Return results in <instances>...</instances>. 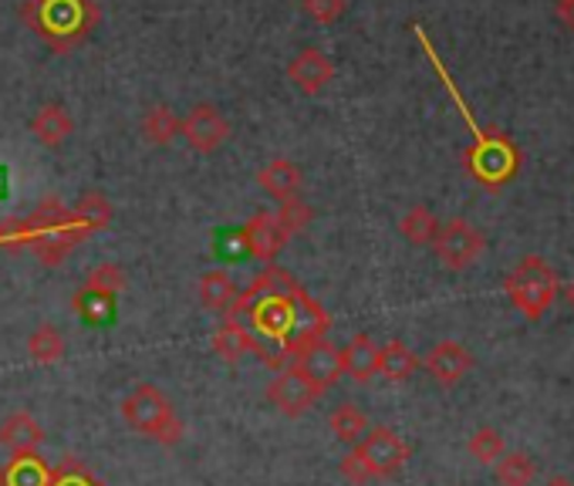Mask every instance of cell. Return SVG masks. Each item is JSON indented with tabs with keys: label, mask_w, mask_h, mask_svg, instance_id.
Returning a JSON list of instances; mask_svg holds the SVG:
<instances>
[{
	"label": "cell",
	"mask_w": 574,
	"mask_h": 486,
	"mask_svg": "<svg viewBox=\"0 0 574 486\" xmlns=\"http://www.w3.org/2000/svg\"><path fill=\"white\" fill-rule=\"evenodd\" d=\"M226 317L247 332L254 355L263 364L294 361L331 328L328 311L284 267L260 270L250 288L237 294Z\"/></svg>",
	"instance_id": "6da1fadb"
},
{
	"label": "cell",
	"mask_w": 574,
	"mask_h": 486,
	"mask_svg": "<svg viewBox=\"0 0 574 486\" xmlns=\"http://www.w3.org/2000/svg\"><path fill=\"white\" fill-rule=\"evenodd\" d=\"M89 236L74 213L58 199H45L31 217L14 223L11 230H0V243L11 251H31L45 267H58L68 261V254L79 247V240Z\"/></svg>",
	"instance_id": "7a4b0ae2"
},
{
	"label": "cell",
	"mask_w": 574,
	"mask_h": 486,
	"mask_svg": "<svg viewBox=\"0 0 574 486\" xmlns=\"http://www.w3.org/2000/svg\"><path fill=\"white\" fill-rule=\"evenodd\" d=\"M24 24L58 55L79 48L98 27L95 0H27Z\"/></svg>",
	"instance_id": "3957f363"
},
{
	"label": "cell",
	"mask_w": 574,
	"mask_h": 486,
	"mask_svg": "<svg viewBox=\"0 0 574 486\" xmlns=\"http://www.w3.org/2000/svg\"><path fill=\"white\" fill-rule=\"evenodd\" d=\"M122 419L129 429L156 439L163 445H176L183 439V419L176 416L173 402L156 385H139L122 398Z\"/></svg>",
	"instance_id": "277c9868"
},
{
	"label": "cell",
	"mask_w": 574,
	"mask_h": 486,
	"mask_svg": "<svg viewBox=\"0 0 574 486\" xmlns=\"http://www.w3.org/2000/svg\"><path fill=\"white\" fill-rule=\"evenodd\" d=\"M504 288H507V298L514 301V308L524 317L541 321L551 311V304L558 301V274L544 257L530 254L507 274Z\"/></svg>",
	"instance_id": "5b68a950"
},
{
	"label": "cell",
	"mask_w": 574,
	"mask_h": 486,
	"mask_svg": "<svg viewBox=\"0 0 574 486\" xmlns=\"http://www.w3.org/2000/svg\"><path fill=\"white\" fill-rule=\"evenodd\" d=\"M467 166H470L473 180H480L487 189H496V186H504V183H511L517 176L520 152H517V146L507 136L487 132L483 142L467 149Z\"/></svg>",
	"instance_id": "8992f818"
},
{
	"label": "cell",
	"mask_w": 574,
	"mask_h": 486,
	"mask_svg": "<svg viewBox=\"0 0 574 486\" xmlns=\"http://www.w3.org/2000/svg\"><path fill=\"white\" fill-rule=\"evenodd\" d=\"M487 247V236L470 227L467 220H449L440 223V233L433 240V251L436 257L449 267V270H467L470 264H477V257Z\"/></svg>",
	"instance_id": "52a82bcc"
},
{
	"label": "cell",
	"mask_w": 574,
	"mask_h": 486,
	"mask_svg": "<svg viewBox=\"0 0 574 486\" xmlns=\"http://www.w3.org/2000/svg\"><path fill=\"white\" fill-rule=\"evenodd\" d=\"M179 136L186 139V146L194 152L210 155L230 139V121L220 115L216 105L203 102V105H194L179 118Z\"/></svg>",
	"instance_id": "ba28073f"
},
{
	"label": "cell",
	"mask_w": 574,
	"mask_h": 486,
	"mask_svg": "<svg viewBox=\"0 0 574 486\" xmlns=\"http://www.w3.org/2000/svg\"><path fill=\"white\" fill-rule=\"evenodd\" d=\"M355 450L362 453V460L368 463V470H372L375 479L396 476V473L406 466V460H409V445H406V442L399 439V432L389 429V426L368 429L365 439L355 445Z\"/></svg>",
	"instance_id": "9c48e42d"
},
{
	"label": "cell",
	"mask_w": 574,
	"mask_h": 486,
	"mask_svg": "<svg viewBox=\"0 0 574 486\" xmlns=\"http://www.w3.org/2000/svg\"><path fill=\"white\" fill-rule=\"evenodd\" d=\"M325 392L318 389V385H312L308 379H304L294 364H288V369L267 385V402L274 405L278 413H284V416H301V413H308L312 405L321 398Z\"/></svg>",
	"instance_id": "30bf717a"
},
{
	"label": "cell",
	"mask_w": 574,
	"mask_h": 486,
	"mask_svg": "<svg viewBox=\"0 0 574 486\" xmlns=\"http://www.w3.org/2000/svg\"><path fill=\"white\" fill-rule=\"evenodd\" d=\"M335 78V65L321 48H301L291 61H288V81L301 92V95H321Z\"/></svg>",
	"instance_id": "8fae6325"
},
{
	"label": "cell",
	"mask_w": 574,
	"mask_h": 486,
	"mask_svg": "<svg viewBox=\"0 0 574 486\" xmlns=\"http://www.w3.org/2000/svg\"><path fill=\"white\" fill-rule=\"evenodd\" d=\"M294 369L308 379L312 385H318L321 392H328L344 372H341V348H335L331 342H315V345H308L304 348L294 361Z\"/></svg>",
	"instance_id": "7c38bea8"
},
{
	"label": "cell",
	"mask_w": 574,
	"mask_h": 486,
	"mask_svg": "<svg viewBox=\"0 0 574 486\" xmlns=\"http://www.w3.org/2000/svg\"><path fill=\"white\" fill-rule=\"evenodd\" d=\"M241 240H244V251L263 264H271L284 247H288V233L281 230L278 217L274 213H257L250 217V223L241 230Z\"/></svg>",
	"instance_id": "4fadbf2b"
},
{
	"label": "cell",
	"mask_w": 574,
	"mask_h": 486,
	"mask_svg": "<svg viewBox=\"0 0 574 486\" xmlns=\"http://www.w3.org/2000/svg\"><path fill=\"white\" fill-rule=\"evenodd\" d=\"M423 364H426V372L443 389H449L456 382H464V375L473 369V355H470L467 345H459V342H440V345L430 348V355H426Z\"/></svg>",
	"instance_id": "5bb4252c"
},
{
	"label": "cell",
	"mask_w": 574,
	"mask_h": 486,
	"mask_svg": "<svg viewBox=\"0 0 574 486\" xmlns=\"http://www.w3.org/2000/svg\"><path fill=\"white\" fill-rule=\"evenodd\" d=\"M31 132H34V139L42 142V146L58 149V146H65L74 136V118H71V112L65 105L45 102L42 108L34 112V118H31Z\"/></svg>",
	"instance_id": "9a60e30c"
},
{
	"label": "cell",
	"mask_w": 574,
	"mask_h": 486,
	"mask_svg": "<svg viewBox=\"0 0 574 486\" xmlns=\"http://www.w3.org/2000/svg\"><path fill=\"white\" fill-rule=\"evenodd\" d=\"M301 183H304L301 170L294 166L291 159H284V155L263 162V170L257 173V186L267 196H271V199H278V202H288V199L301 196Z\"/></svg>",
	"instance_id": "2e32d148"
},
{
	"label": "cell",
	"mask_w": 574,
	"mask_h": 486,
	"mask_svg": "<svg viewBox=\"0 0 574 486\" xmlns=\"http://www.w3.org/2000/svg\"><path fill=\"white\" fill-rule=\"evenodd\" d=\"M42 442H45V429L27 413H14L11 419L0 423V450H8L11 456L37 453V445Z\"/></svg>",
	"instance_id": "e0dca14e"
},
{
	"label": "cell",
	"mask_w": 574,
	"mask_h": 486,
	"mask_svg": "<svg viewBox=\"0 0 574 486\" xmlns=\"http://www.w3.org/2000/svg\"><path fill=\"white\" fill-rule=\"evenodd\" d=\"M341 372L355 382H372L378 375V345L368 335H355L341 348Z\"/></svg>",
	"instance_id": "ac0fdd59"
},
{
	"label": "cell",
	"mask_w": 574,
	"mask_h": 486,
	"mask_svg": "<svg viewBox=\"0 0 574 486\" xmlns=\"http://www.w3.org/2000/svg\"><path fill=\"white\" fill-rule=\"evenodd\" d=\"M0 486H51V466L37 453H17L0 466Z\"/></svg>",
	"instance_id": "d6986e66"
},
{
	"label": "cell",
	"mask_w": 574,
	"mask_h": 486,
	"mask_svg": "<svg viewBox=\"0 0 574 486\" xmlns=\"http://www.w3.org/2000/svg\"><path fill=\"white\" fill-rule=\"evenodd\" d=\"M200 301H203V308L207 311H216V314H230V308H234V301H237V284H234V277H230L226 270H210V274H203L200 277Z\"/></svg>",
	"instance_id": "ffe728a7"
},
{
	"label": "cell",
	"mask_w": 574,
	"mask_h": 486,
	"mask_svg": "<svg viewBox=\"0 0 574 486\" xmlns=\"http://www.w3.org/2000/svg\"><path fill=\"white\" fill-rule=\"evenodd\" d=\"M419 369V358L412 355V348L406 342H389L378 348V375H386L389 382H406L412 379V372Z\"/></svg>",
	"instance_id": "44dd1931"
},
{
	"label": "cell",
	"mask_w": 574,
	"mask_h": 486,
	"mask_svg": "<svg viewBox=\"0 0 574 486\" xmlns=\"http://www.w3.org/2000/svg\"><path fill=\"white\" fill-rule=\"evenodd\" d=\"M139 129H142V139L149 146H169L179 136V115L169 105H152L142 115Z\"/></svg>",
	"instance_id": "7402d4cb"
},
{
	"label": "cell",
	"mask_w": 574,
	"mask_h": 486,
	"mask_svg": "<svg viewBox=\"0 0 574 486\" xmlns=\"http://www.w3.org/2000/svg\"><path fill=\"white\" fill-rule=\"evenodd\" d=\"M399 233L412 243V247H433L440 233V220L433 217L430 207H409L406 217L399 220Z\"/></svg>",
	"instance_id": "603a6c76"
},
{
	"label": "cell",
	"mask_w": 574,
	"mask_h": 486,
	"mask_svg": "<svg viewBox=\"0 0 574 486\" xmlns=\"http://www.w3.org/2000/svg\"><path fill=\"white\" fill-rule=\"evenodd\" d=\"M213 351H216L220 361L237 364L247 351H254V345H250V338H247V332L241 328V324H234L226 317V324H220L216 335H213Z\"/></svg>",
	"instance_id": "cb8c5ba5"
},
{
	"label": "cell",
	"mask_w": 574,
	"mask_h": 486,
	"mask_svg": "<svg viewBox=\"0 0 574 486\" xmlns=\"http://www.w3.org/2000/svg\"><path fill=\"white\" fill-rule=\"evenodd\" d=\"M368 429H372V426H368L365 413L359 409V405H352V402L338 405V409L331 413V432H335L344 445H359V442L365 439Z\"/></svg>",
	"instance_id": "d4e9b609"
},
{
	"label": "cell",
	"mask_w": 574,
	"mask_h": 486,
	"mask_svg": "<svg viewBox=\"0 0 574 486\" xmlns=\"http://www.w3.org/2000/svg\"><path fill=\"white\" fill-rule=\"evenodd\" d=\"M27 355H31L37 364H55V361H61V355H65V338H61V332L55 328V324H37V328L31 332V338H27Z\"/></svg>",
	"instance_id": "484cf974"
},
{
	"label": "cell",
	"mask_w": 574,
	"mask_h": 486,
	"mask_svg": "<svg viewBox=\"0 0 574 486\" xmlns=\"http://www.w3.org/2000/svg\"><path fill=\"white\" fill-rule=\"evenodd\" d=\"M71 213H74V220L82 223L85 233H95V230H102V227L112 223V202L105 199V193L92 189V193H85L79 199V207H74Z\"/></svg>",
	"instance_id": "4316f807"
},
{
	"label": "cell",
	"mask_w": 574,
	"mask_h": 486,
	"mask_svg": "<svg viewBox=\"0 0 574 486\" xmlns=\"http://www.w3.org/2000/svg\"><path fill=\"white\" fill-rule=\"evenodd\" d=\"M493 466H496V479H501V486H530L534 476H538V466H534L530 456H524V453H504Z\"/></svg>",
	"instance_id": "83f0119b"
},
{
	"label": "cell",
	"mask_w": 574,
	"mask_h": 486,
	"mask_svg": "<svg viewBox=\"0 0 574 486\" xmlns=\"http://www.w3.org/2000/svg\"><path fill=\"white\" fill-rule=\"evenodd\" d=\"M467 450H470V456L477 460V463H483V466H493L496 460H501L507 450H504V436L496 432L493 426H483V429H477L473 436H470V442H467Z\"/></svg>",
	"instance_id": "f1b7e54d"
},
{
	"label": "cell",
	"mask_w": 574,
	"mask_h": 486,
	"mask_svg": "<svg viewBox=\"0 0 574 486\" xmlns=\"http://www.w3.org/2000/svg\"><path fill=\"white\" fill-rule=\"evenodd\" d=\"M85 291L115 301V298H119V294L126 291V274H122V267H115V264H98V267L89 274V280H85Z\"/></svg>",
	"instance_id": "f546056e"
},
{
	"label": "cell",
	"mask_w": 574,
	"mask_h": 486,
	"mask_svg": "<svg viewBox=\"0 0 574 486\" xmlns=\"http://www.w3.org/2000/svg\"><path fill=\"white\" fill-rule=\"evenodd\" d=\"M274 217H278V223H281V230H284L288 236H297L301 230H308V227H312L315 210H312L301 196H294V199L281 202V210H278Z\"/></svg>",
	"instance_id": "4dcf8cb0"
},
{
	"label": "cell",
	"mask_w": 574,
	"mask_h": 486,
	"mask_svg": "<svg viewBox=\"0 0 574 486\" xmlns=\"http://www.w3.org/2000/svg\"><path fill=\"white\" fill-rule=\"evenodd\" d=\"M51 486H105V483L79 460H65L58 470H51Z\"/></svg>",
	"instance_id": "1f68e13d"
},
{
	"label": "cell",
	"mask_w": 574,
	"mask_h": 486,
	"mask_svg": "<svg viewBox=\"0 0 574 486\" xmlns=\"http://www.w3.org/2000/svg\"><path fill=\"white\" fill-rule=\"evenodd\" d=\"M301 11L315 24H335L341 21L344 11H349V0H301Z\"/></svg>",
	"instance_id": "d6a6232c"
},
{
	"label": "cell",
	"mask_w": 574,
	"mask_h": 486,
	"mask_svg": "<svg viewBox=\"0 0 574 486\" xmlns=\"http://www.w3.org/2000/svg\"><path fill=\"white\" fill-rule=\"evenodd\" d=\"M74 311H79L82 317H89V321H105L112 311H115V301L112 298H102V294H92V291H79L74 294Z\"/></svg>",
	"instance_id": "836d02e7"
},
{
	"label": "cell",
	"mask_w": 574,
	"mask_h": 486,
	"mask_svg": "<svg viewBox=\"0 0 574 486\" xmlns=\"http://www.w3.org/2000/svg\"><path fill=\"white\" fill-rule=\"evenodd\" d=\"M341 476L349 479L352 486H365V483H372V479H375V476H372V470H368V463L362 460V453L355 450V445H352V450L344 453V460H341Z\"/></svg>",
	"instance_id": "e575fe53"
},
{
	"label": "cell",
	"mask_w": 574,
	"mask_h": 486,
	"mask_svg": "<svg viewBox=\"0 0 574 486\" xmlns=\"http://www.w3.org/2000/svg\"><path fill=\"white\" fill-rule=\"evenodd\" d=\"M558 14H561V21L574 31V0H564V4H558Z\"/></svg>",
	"instance_id": "d590c367"
},
{
	"label": "cell",
	"mask_w": 574,
	"mask_h": 486,
	"mask_svg": "<svg viewBox=\"0 0 574 486\" xmlns=\"http://www.w3.org/2000/svg\"><path fill=\"white\" fill-rule=\"evenodd\" d=\"M561 294H564V301H567V308H571V311H574V280H571V284H567V288H564V291H561Z\"/></svg>",
	"instance_id": "8d00e7d4"
},
{
	"label": "cell",
	"mask_w": 574,
	"mask_h": 486,
	"mask_svg": "<svg viewBox=\"0 0 574 486\" xmlns=\"http://www.w3.org/2000/svg\"><path fill=\"white\" fill-rule=\"evenodd\" d=\"M544 486H574L571 479H564V476H554V479H548Z\"/></svg>",
	"instance_id": "74e56055"
},
{
	"label": "cell",
	"mask_w": 574,
	"mask_h": 486,
	"mask_svg": "<svg viewBox=\"0 0 574 486\" xmlns=\"http://www.w3.org/2000/svg\"><path fill=\"white\" fill-rule=\"evenodd\" d=\"M554 4H564V0H554Z\"/></svg>",
	"instance_id": "f35d334b"
}]
</instances>
